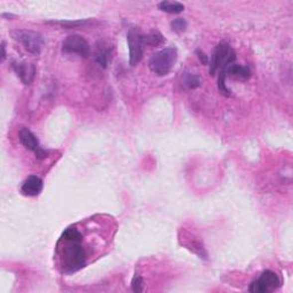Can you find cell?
<instances>
[{"mask_svg":"<svg viewBox=\"0 0 293 293\" xmlns=\"http://www.w3.org/2000/svg\"><path fill=\"white\" fill-rule=\"evenodd\" d=\"M64 245L61 250V266L64 273L71 274L78 272L86 266V253L82 242H70L61 238Z\"/></svg>","mask_w":293,"mask_h":293,"instance_id":"cell-1","label":"cell"},{"mask_svg":"<svg viewBox=\"0 0 293 293\" xmlns=\"http://www.w3.org/2000/svg\"><path fill=\"white\" fill-rule=\"evenodd\" d=\"M177 61V49L165 48L151 56L149 60V68L151 71L158 76H165L172 69Z\"/></svg>","mask_w":293,"mask_h":293,"instance_id":"cell-2","label":"cell"},{"mask_svg":"<svg viewBox=\"0 0 293 293\" xmlns=\"http://www.w3.org/2000/svg\"><path fill=\"white\" fill-rule=\"evenodd\" d=\"M235 59V52L229 46V44L220 43L212 55L210 62V75H215L218 70L223 71L229 64L234 63Z\"/></svg>","mask_w":293,"mask_h":293,"instance_id":"cell-3","label":"cell"},{"mask_svg":"<svg viewBox=\"0 0 293 293\" xmlns=\"http://www.w3.org/2000/svg\"><path fill=\"white\" fill-rule=\"evenodd\" d=\"M127 44L129 49V63L131 66H136L143 56L144 36L138 29L129 30L127 33Z\"/></svg>","mask_w":293,"mask_h":293,"instance_id":"cell-4","label":"cell"},{"mask_svg":"<svg viewBox=\"0 0 293 293\" xmlns=\"http://www.w3.org/2000/svg\"><path fill=\"white\" fill-rule=\"evenodd\" d=\"M279 287L280 280L276 274L274 272H270V270H266V272L261 274L259 280L254 281L253 283L250 285L249 290L253 293H265L274 291Z\"/></svg>","mask_w":293,"mask_h":293,"instance_id":"cell-5","label":"cell"},{"mask_svg":"<svg viewBox=\"0 0 293 293\" xmlns=\"http://www.w3.org/2000/svg\"><path fill=\"white\" fill-rule=\"evenodd\" d=\"M17 38L29 53L35 55L40 54L44 47V39L40 33L30 31V30H22L17 32Z\"/></svg>","mask_w":293,"mask_h":293,"instance_id":"cell-6","label":"cell"},{"mask_svg":"<svg viewBox=\"0 0 293 293\" xmlns=\"http://www.w3.org/2000/svg\"><path fill=\"white\" fill-rule=\"evenodd\" d=\"M90 44L85 38L79 35H71L63 41V52L70 54H78L79 56L86 58L90 54Z\"/></svg>","mask_w":293,"mask_h":293,"instance_id":"cell-7","label":"cell"},{"mask_svg":"<svg viewBox=\"0 0 293 293\" xmlns=\"http://www.w3.org/2000/svg\"><path fill=\"white\" fill-rule=\"evenodd\" d=\"M20 141L26 149L33 151L36 154L38 159H43L46 157L47 153L44 149H41L39 146V141L36 138V135L28 128H21L20 131Z\"/></svg>","mask_w":293,"mask_h":293,"instance_id":"cell-8","label":"cell"},{"mask_svg":"<svg viewBox=\"0 0 293 293\" xmlns=\"http://www.w3.org/2000/svg\"><path fill=\"white\" fill-rule=\"evenodd\" d=\"M13 69L16 72L18 77L24 85H30L33 82L36 76V68L31 63L26 62H15L13 64Z\"/></svg>","mask_w":293,"mask_h":293,"instance_id":"cell-9","label":"cell"},{"mask_svg":"<svg viewBox=\"0 0 293 293\" xmlns=\"http://www.w3.org/2000/svg\"><path fill=\"white\" fill-rule=\"evenodd\" d=\"M22 193L26 196H37L43 190V180L39 177H29L22 185Z\"/></svg>","mask_w":293,"mask_h":293,"instance_id":"cell-10","label":"cell"},{"mask_svg":"<svg viewBox=\"0 0 293 293\" xmlns=\"http://www.w3.org/2000/svg\"><path fill=\"white\" fill-rule=\"evenodd\" d=\"M220 72H221V71H220ZM223 72L226 74V77L228 75V76H230V77H234V78L246 79L251 76L250 68L239 66V64H236V63L229 64V66H228L226 69L223 70Z\"/></svg>","mask_w":293,"mask_h":293,"instance_id":"cell-11","label":"cell"},{"mask_svg":"<svg viewBox=\"0 0 293 293\" xmlns=\"http://www.w3.org/2000/svg\"><path fill=\"white\" fill-rule=\"evenodd\" d=\"M159 9L163 10L165 13H170V14H179L181 12H184L185 6L182 5L180 2H173V1H162L158 5Z\"/></svg>","mask_w":293,"mask_h":293,"instance_id":"cell-12","label":"cell"},{"mask_svg":"<svg viewBox=\"0 0 293 293\" xmlns=\"http://www.w3.org/2000/svg\"><path fill=\"white\" fill-rule=\"evenodd\" d=\"M163 43H164V37L158 31H153L148 36H144V44L150 45V46H158Z\"/></svg>","mask_w":293,"mask_h":293,"instance_id":"cell-13","label":"cell"},{"mask_svg":"<svg viewBox=\"0 0 293 293\" xmlns=\"http://www.w3.org/2000/svg\"><path fill=\"white\" fill-rule=\"evenodd\" d=\"M61 238L66 239V241H70V242H82L83 235L81 231H78L76 228H68V229L64 230V233Z\"/></svg>","mask_w":293,"mask_h":293,"instance_id":"cell-14","label":"cell"},{"mask_svg":"<svg viewBox=\"0 0 293 293\" xmlns=\"http://www.w3.org/2000/svg\"><path fill=\"white\" fill-rule=\"evenodd\" d=\"M95 60L98 64H101L102 67H106L109 63L110 60V53L108 49L104 48H98L97 52V55H95Z\"/></svg>","mask_w":293,"mask_h":293,"instance_id":"cell-15","label":"cell"},{"mask_svg":"<svg viewBox=\"0 0 293 293\" xmlns=\"http://www.w3.org/2000/svg\"><path fill=\"white\" fill-rule=\"evenodd\" d=\"M132 290L134 292H142L143 291V280L139 274H135V276L132 280Z\"/></svg>","mask_w":293,"mask_h":293,"instance_id":"cell-16","label":"cell"},{"mask_svg":"<svg viewBox=\"0 0 293 293\" xmlns=\"http://www.w3.org/2000/svg\"><path fill=\"white\" fill-rule=\"evenodd\" d=\"M171 25H172L173 31L182 32L185 31L186 28H187V22H186L185 18H176Z\"/></svg>","mask_w":293,"mask_h":293,"instance_id":"cell-17","label":"cell"},{"mask_svg":"<svg viewBox=\"0 0 293 293\" xmlns=\"http://www.w3.org/2000/svg\"><path fill=\"white\" fill-rule=\"evenodd\" d=\"M54 23L66 26V28L68 29H71V28H77V26L86 24L87 21H61V22H54Z\"/></svg>","mask_w":293,"mask_h":293,"instance_id":"cell-18","label":"cell"},{"mask_svg":"<svg viewBox=\"0 0 293 293\" xmlns=\"http://www.w3.org/2000/svg\"><path fill=\"white\" fill-rule=\"evenodd\" d=\"M186 85H187L189 89H196L200 85V79L196 76H189V77L186 79Z\"/></svg>","mask_w":293,"mask_h":293,"instance_id":"cell-19","label":"cell"},{"mask_svg":"<svg viewBox=\"0 0 293 293\" xmlns=\"http://www.w3.org/2000/svg\"><path fill=\"white\" fill-rule=\"evenodd\" d=\"M196 53L197 54H198V58H199V60L201 61V63L203 64H208V58H207V55H205V53L204 52H201V51H196Z\"/></svg>","mask_w":293,"mask_h":293,"instance_id":"cell-20","label":"cell"},{"mask_svg":"<svg viewBox=\"0 0 293 293\" xmlns=\"http://www.w3.org/2000/svg\"><path fill=\"white\" fill-rule=\"evenodd\" d=\"M6 58V49H5V43L1 44V61L5 60Z\"/></svg>","mask_w":293,"mask_h":293,"instance_id":"cell-21","label":"cell"}]
</instances>
